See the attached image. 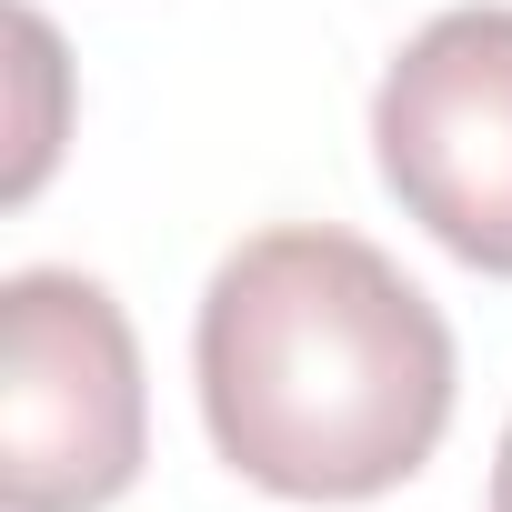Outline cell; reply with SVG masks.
<instances>
[{
  "label": "cell",
  "instance_id": "cell-5",
  "mask_svg": "<svg viewBox=\"0 0 512 512\" xmlns=\"http://www.w3.org/2000/svg\"><path fill=\"white\" fill-rule=\"evenodd\" d=\"M492 512H512V422H502V452H492Z\"/></svg>",
  "mask_w": 512,
  "mask_h": 512
},
{
  "label": "cell",
  "instance_id": "cell-1",
  "mask_svg": "<svg viewBox=\"0 0 512 512\" xmlns=\"http://www.w3.org/2000/svg\"><path fill=\"white\" fill-rule=\"evenodd\" d=\"M201 422L282 502H382L452 432L442 302L342 221L251 231L191 322Z\"/></svg>",
  "mask_w": 512,
  "mask_h": 512
},
{
  "label": "cell",
  "instance_id": "cell-4",
  "mask_svg": "<svg viewBox=\"0 0 512 512\" xmlns=\"http://www.w3.org/2000/svg\"><path fill=\"white\" fill-rule=\"evenodd\" d=\"M11 41H21V71H31V121H21L11 201H31L41 171H51V91H61V51H51V21H41V11H11Z\"/></svg>",
  "mask_w": 512,
  "mask_h": 512
},
{
  "label": "cell",
  "instance_id": "cell-3",
  "mask_svg": "<svg viewBox=\"0 0 512 512\" xmlns=\"http://www.w3.org/2000/svg\"><path fill=\"white\" fill-rule=\"evenodd\" d=\"M382 191L472 272H512V0L422 21L372 91Z\"/></svg>",
  "mask_w": 512,
  "mask_h": 512
},
{
  "label": "cell",
  "instance_id": "cell-2",
  "mask_svg": "<svg viewBox=\"0 0 512 512\" xmlns=\"http://www.w3.org/2000/svg\"><path fill=\"white\" fill-rule=\"evenodd\" d=\"M151 462V392L131 312L91 272L0 282V502L111 512Z\"/></svg>",
  "mask_w": 512,
  "mask_h": 512
}]
</instances>
